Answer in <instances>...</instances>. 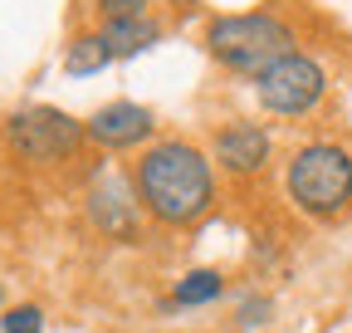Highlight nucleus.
<instances>
[{"label": "nucleus", "instance_id": "nucleus-1", "mask_svg": "<svg viewBox=\"0 0 352 333\" xmlns=\"http://www.w3.org/2000/svg\"><path fill=\"white\" fill-rule=\"evenodd\" d=\"M127 177L142 201V216L162 230H191L215 211V162L186 138L147 142Z\"/></svg>", "mask_w": 352, "mask_h": 333}, {"label": "nucleus", "instance_id": "nucleus-2", "mask_svg": "<svg viewBox=\"0 0 352 333\" xmlns=\"http://www.w3.org/2000/svg\"><path fill=\"white\" fill-rule=\"evenodd\" d=\"M298 50V30L279 10H235V15H215L206 25V54L245 78H259L270 64Z\"/></svg>", "mask_w": 352, "mask_h": 333}, {"label": "nucleus", "instance_id": "nucleus-3", "mask_svg": "<svg viewBox=\"0 0 352 333\" xmlns=\"http://www.w3.org/2000/svg\"><path fill=\"white\" fill-rule=\"evenodd\" d=\"M284 196L308 221H338L352 206V147L333 138H314L294 147L284 166Z\"/></svg>", "mask_w": 352, "mask_h": 333}, {"label": "nucleus", "instance_id": "nucleus-4", "mask_svg": "<svg viewBox=\"0 0 352 333\" xmlns=\"http://www.w3.org/2000/svg\"><path fill=\"white\" fill-rule=\"evenodd\" d=\"M83 142H88L83 118H74L54 103H25L6 118V147L30 166H59V162L78 157Z\"/></svg>", "mask_w": 352, "mask_h": 333}, {"label": "nucleus", "instance_id": "nucleus-5", "mask_svg": "<svg viewBox=\"0 0 352 333\" xmlns=\"http://www.w3.org/2000/svg\"><path fill=\"white\" fill-rule=\"evenodd\" d=\"M254 98L274 118H308L328 98V69L314 54L294 50V54H284L279 64H270L254 78Z\"/></svg>", "mask_w": 352, "mask_h": 333}, {"label": "nucleus", "instance_id": "nucleus-6", "mask_svg": "<svg viewBox=\"0 0 352 333\" xmlns=\"http://www.w3.org/2000/svg\"><path fill=\"white\" fill-rule=\"evenodd\" d=\"M83 216L103 240L113 245H138L142 235V201L132 191V177L122 172H98L83 191Z\"/></svg>", "mask_w": 352, "mask_h": 333}, {"label": "nucleus", "instance_id": "nucleus-7", "mask_svg": "<svg viewBox=\"0 0 352 333\" xmlns=\"http://www.w3.org/2000/svg\"><path fill=\"white\" fill-rule=\"evenodd\" d=\"M83 133L94 147L103 152H132V147H147L152 133H157V113L132 103V98H113L103 108H94L83 118Z\"/></svg>", "mask_w": 352, "mask_h": 333}, {"label": "nucleus", "instance_id": "nucleus-8", "mask_svg": "<svg viewBox=\"0 0 352 333\" xmlns=\"http://www.w3.org/2000/svg\"><path fill=\"white\" fill-rule=\"evenodd\" d=\"M274 157V138L259 122H226L210 138V162L226 177H259Z\"/></svg>", "mask_w": 352, "mask_h": 333}, {"label": "nucleus", "instance_id": "nucleus-9", "mask_svg": "<svg viewBox=\"0 0 352 333\" xmlns=\"http://www.w3.org/2000/svg\"><path fill=\"white\" fill-rule=\"evenodd\" d=\"M220 299H226V275L201 265V270H186L182 279H176L166 299H157V314L171 319V314H182V309H210Z\"/></svg>", "mask_w": 352, "mask_h": 333}, {"label": "nucleus", "instance_id": "nucleus-10", "mask_svg": "<svg viewBox=\"0 0 352 333\" xmlns=\"http://www.w3.org/2000/svg\"><path fill=\"white\" fill-rule=\"evenodd\" d=\"M98 34H103V45L113 50V59H138V54L157 50L162 39H166V25L157 15H142V20H103Z\"/></svg>", "mask_w": 352, "mask_h": 333}, {"label": "nucleus", "instance_id": "nucleus-11", "mask_svg": "<svg viewBox=\"0 0 352 333\" xmlns=\"http://www.w3.org/2000/svg\"><path fill=\"white\" fill-rule=\"evenodd\" d=\"M108 64H118V59H113V50L103 45L98 30H83V34L69 39V50H64V74H69V78H94V74H103Z\"/></svg>", "mask_w": 352, "mask_h": 333}, {"label": "nucleus", "instance_id": "nucleus-12", "mask_svg": "<svg viewBox=\"0 0 352 333\" xmlns=\"http://www.w3.org/2000/svg\"><path fill=\"white\" fill-rule=\"evenodd\" d=\"M274 319V294H264V289H250V294L235 299V328L240 333H254Z\"/></svg>", "mask_w": 352, "mask_h": 333}, {"label": "nucleus", "instance_id": "nucleus-13", "mask_svg": "<svg viewBox=\"0 0 352 333\" xmlns=\"http://www.w3.org/2000/svg\"><path fill=\"white\" fill-rule=\"evenodd\" d=\"M0 333H44V309L39 304H10V309H0Z\"/></svg>", "mask_w": 352, "mask_h": 333}, {"label": "nucleus", "instance_id": "nucleus-14", "mask_svg": "<svg viewBox=\"0 0 352 333\" xmlns=\"http://www.w3.org/2000/svg\"><path fill=\"white\" fill-rule=\"evenodd\" d=\"M157 0H94V10H98V25L103 20H142L152 15Z\"/></svg>", "mask_w": 352, "mask_h": 333}, {"label": "nucleus", "instance_id": "nucleus-15", "mask_svg": "<svg viewBox=\"0 0 352 333\" xmlns=\"http://www.w3.org/2000/svg\"><path fill=\"white\" fill-rule=\"evenodd\" d=\"M0 304H6V289H0Z\"/></svg>", "mask_w": 352, "mask_h": 333}]
</instances>
